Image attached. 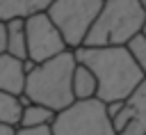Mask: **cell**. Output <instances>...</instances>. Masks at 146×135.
<instances>
[{"label": "cell", "mask_w": 146, "mask_h": 135, "mask_svg": "<svg viewBox=\"0 0 146 135\" xmlns=\"http://www.w3.org/2000/svg\"><path fill=\"white\" fill-rule=\"evenodd\" d=\"M52 0H0V21L9 18H27L32 14L46 11Z\"/></svg>", "instance_id": "cell-10"}, {"label": "cell", "mask_w": 146, "mask_h": 135, "mask_svg": "<svg viewBox=\"0 0 146 135\" xmlns=\"http://www.w3.org/2000/svg\"><path fill=\"white\" fill-rule=\"evenodd\" d=\"M25 37H27V59L32 64L46 62L68 48L57 25L50 21L46 11H39L25 18Z\"/></svg>", "instance_id": "cell-6"}, {"label": "cell", "mask_w": 146, "mask_h": 135, "mask_svg": "<svg viewBox=\"0 0 146 135\" xmlns=\"http://www.w3.org/2000/svg\"><path fill=\"white\" fill-rule=\"evenodd\" d=\"M0 135H16V128H14V126H5V124H0Z\"/></svg>", "instance_id": "cell-16"}, {"label": "cell", "mask_w": 146, "mask_h": 135, "mask_svg": "<svg viewBox=\"0 0 146 135\" xmlns=\"http://www.w3.org/2000/svg\"><path fill=\"white\" fill-rule=\"evenodd\" d=\"M100 7H103V0H52L46 14L57 25L66 46L75 50L84 43V37L91 23L96 21Z\"/></svg>", "instance_id": "cell-5"}, {"label": "cell", "mask_w": 146, "mask_h": 135, "mask_svg": "<svg viewBox=\"0 0 146 135\" xmlns=\"http://www.w3.org/2000/svg\"><path fill=\"white\" fill-rule=\"evenodd\" d=\"M55 135H116L112 117L107 114V103L100 98L73 101L59 110L50 124Z\"/></svg>", "instance_id": "cell-4"}, {"label": "cell", "mask_w": 146, "mask_h": 135, "mask_svg": "<svg viewBox=\"0 0 146 135\" xmlns=\"http://www.w3.org/2000/svg\"><path fill=\"white\" fill-rule=\"evenodd\" d=\"M16 135H55L50 126H39V128H16Z\"/></svg>", "instance_id": "cell-15"}, {"label": "cell", "mask_w": 146, "mask_h": 135, "mask_svg": "<svg viewBox=\"0 0 146 135\" xmlns=\"http://www.w3.org/2000/svg\"><path fill=\"white\" fill-rule=\"evenodd\" d=\"M21 112H23V101L16 94L0 92V124L18 128L21 124Z\"/></svg>", "instance_id": "cell-13"}, {"label": "cell", "mask_w": 146, "mask_h": 135, "mask_svg": "<svg viewBox=\"0 0 146 135\" xmlns=\"http://www.w3.org/2000/svg\"><path fill=\"white\" fill-rule=\"evenodd\" d=\"M73 53L75 59L96 76V98L103 103L128 98V94L146 76L125 46H80Z\"/></svg>", "instance_id": "cell-1"}, {"label": "cell", "mask_w": 146, "mask_h": 135, "mask_svg": "<svg viewBox=\"0 0 146 135\" xmlns=\"http://www.w3.org/2000/svg\"><path fill=\"white\" fill-rule=\"evenodd\" d=\"M144 135H146V133H144Z\"/></svg>", "instance_id": "cell-20"}, {"label": "cell", "mask_w": 146, "mask_h": 135, "mask_svg": "<svg viewBox=\"0 0 146 135\" xmlns=\"http://www.w3.org/2000/svg\"><path fill=\"white\" fill-rule=\"evenodd\" d=\"M75 64H78V59L71 48H66L64 53H59L46 62L32 64L27 69L23 94L27 96V101L41 103L55 112L64 110L66 105H71L75 101L73 85H71Z\"/></svg>", "instance_id": "cell-2"}, {"label": "cell", "mask_w": 146, "mask_h": 135, "mask_svg": "<svg viewBox=\"0 0 146 135\" xmlns=\"http://www.w3.org/2000/svg\"><path fill=\"white\" fill-rule=\"evenodd\" d=\"M125 48H128V53L132 55V59L137 62V66L146 73V37L139 32V34H135L128 43H125Z\"/></svg>", "instance_id": "cell-14"}, {"label": "cell", "mask_w": 146, "mask_h": 135, "mask_svg": "<svg viewBox=\"0 0 146 135\" xmlns=\"http://www.w3.org/2000/svg\"><path fill=\"white\" fill-rule=\"evenodd\" d=\"M30 66H32L30 59H18L2 50L0 53V92L21 96L25 89V78Z\"/></svg>", "instance_id": "cell-8"}, {"label": "cell", "mask_w": 146, "mask_h": 135, "mask_svg": "<svg viewBox=\"0 0 146 135\" xmlns=\"http://www.w3.org/2000/svg\"><path fill=\"white\" fill-rule=\"evenodd\" d=\"M73 96L75 101H84V98H94L96 96V89H98V82H96V76L84 66V64H75V71H73Z\"/></svg>", "instance_id": "cell-12"}, {"label": "cell", "mask_w": 146, "mask_h": 135, "mask_svg": "<svg viewBox=\"0 0 146 135\" xmlns=\"http://www.w3.org/2000/svg\"><path fill=\"white\" fill-rule=\"evenodd\" d=\"M141 5H144V9H146V0H141Z\"/></svg>", "instance_id": "cell-19"}, {"label": "cell", "mask_w": 146, "mask_h": 135, "mask_svg": "<svg viewBox=\"0 0 146 135\" xmlns=\"http://www.w3.org/2000/svg\"><path fill=\"white\" fill-rule=\"evenodd\" d=\"M55 110L41 105V103H25L23 112H21V124L18 128H39V126H50L55 119Z\"/></svg>", "instance_id": "cell-11"}, {"label": "cell", "mask_w": 146, "mask_h": 135, "mask_svg": "<svg viewBox=\"0 0 146 135\" xmlns=\"http://www.w3.org/2000/svg\"><path fill=\"white\" fill-rule=\"evenodd\" d=\"M146 23L141 0H103L82 46H125Z\"/></svg>", "instance_id": "cell-3"}, {"label": "cell", "mask_w": 146, "mask_h": 135, "mask_svg": "<svg viewBox=\"0 0 146 135\" xmlns=\"http://www.w3.org/2000/svg\"><path fill=\"white\" fill-rule=\"evenodd\" d=\"M116 135H144L146 133V76L121 101L119 112L112 117Z\"/></svg>", "instance_id": "cell-7"}, {"label": "cell", "mask_w": 146, "mask_h": 135, "mask_svg": "<svg viewBox=\"0 0 146 135\" xmlns=\"http://www.w3.org/2000/svg\"><path fill=\"white\" fill-rule=\"evenodd\" d=\"M141 34H144V37H146V23H144V27H141Z\"/></svg>", "instance_id": "cell-18"}, {"label": "cell", "mask_w": 146, "mask_h": 135, "mask_svg": "<svg viewBox=\"0 0 146 135\" xmlns=\"http://www.w3.org/2000/svg\"><path fill=\"white\" fill-rule=\"evenodd\" d=\"M5 50V23L0 21V53Z\"/></svg>", "instance_id": "cell-17"}, {"label": "cell", "mask_w": 146, "mask_h": 135, "mask_svg": "<svg viewBox=\"0 0 146 135\" xmlns=\"http://www.w3.org/2000/svg\"><path fill=\"white\" fill-rule=\"evenodd\" d=\"M5 53L27 59V37H25V18L5 21Z\"/></svg>", "instance_id": "cell-9"}]
</instances>
